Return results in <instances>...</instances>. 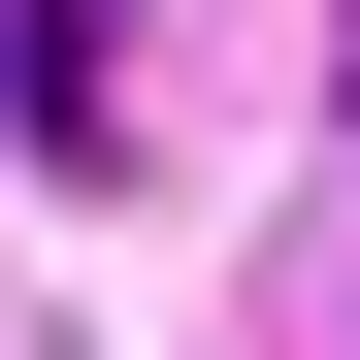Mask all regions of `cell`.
I'll list each match as a JSON object with an SVG mask.
<instances>
[{"label":"cell","instance_id":"obj_2","mask_svg":"<svg viewBox=\"0 0 360 360\" xmlns=\"http://www.w3.org/2000/svg\"><path fill=\"white\" fill-rule=\"evenodd\" d=\"M328 98H360V0H328Z\"/></svg>","mask_w":360,"mask_h":360},{"label":"cell","instance_id":"obj_1","mask_svg":"<svg viewBox=\"0 0 360 360\" xmlns=\"http://www.w3.org/2000/svg\"><path fill=\"white\" fill-rule=\"evenodd\" d=\"M0 98H33V164H131V98H164V0H0Z\"/></svg>","mask_w":360,"mask_h":360}]
</instances>
